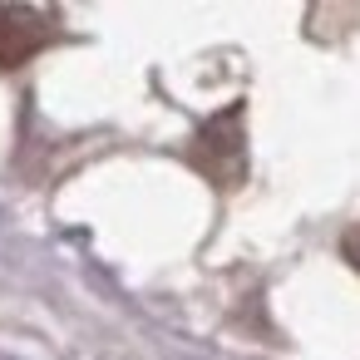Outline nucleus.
<instances>
[{"instance_id": "obj_2", "label": "nucleus", "mask_w": 360, "mask_h": 360, "mask_svg": "<svg viewBox=\"0 0 360 360\" xmlns=\"http://www.w3.org/2000/svg\"><path fill=\"white\" fill-rule=\"evenodd\" d=\"M50 15L30 11V6H0V65H20L25 55H35L50 35Z\"/></svg>"}, {"instance_id": "obj_4", "label": "nucleus", "mask_w": 360, "mask_h": 360, "mask_svg": "<svg viewBox=\"0 0 360 360\" xmlns=\"http://www.w3.org/2000/svg\"><path fill=\"white\" fill-rule=\"evenodd\" d=\"M0 360H6V355H0Z\"/></svg>"}, {"instance_id": "obj_3", "label": "nucleus", "mask_w": 360, "mask_h": 360, "mask_svg": "<svg viewBox=\"0 0 360 360\" xmlns=\"http://www.w3.org/2000/svg\"><path fill=\"white\" fill-rule=\"evenodd\" d=\"M345 257L360 266V227H355V232H345Z\"/></svg>"}, {"instance_id": "obj_1", "label": "nucleus", "mask_w": 360, "mask_h": 360, "mask_svg": "<svg viewBox=\"0 0 360 360\" xmlns=\"http://www.w3.org/2000/svg\"><path fill=\"white\" fill-rule=\"evenodd\" d=\"M193 168H202L217 188L242 183L247 173V134H242V104L212 114L198 134H193Z\"/></svg>"}]
</instances>
